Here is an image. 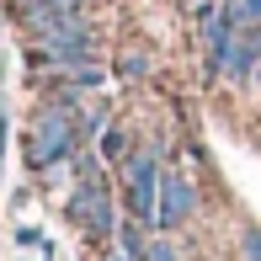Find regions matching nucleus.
Listing matches in <instances>:
<instances>
[{
  "label": "nucleus",
  "instance_id": "nucleus-10",
  "mask_svg": "<svg viewBox=\"0 0 261 261\" xmlns=\"http://www.w3.org/2000/svg\"><path fill=\"white\" fill-rule=\"evenodd\" d=\"M149 261H181V256H176V245L165 240V234H155V240H149Z\"/></svg>",
  "mask_w": 261,
  "mask_h": 261
},
{
  "label": "nucleus",
  "instance_id": "nucleus-9",
  "mask_svg": "<svg viewBox=\"0 0 261 261\" xmlns=\"http://www.w3.org/2000/svg\"><path fill=\"white\" fill-rule=\"evenodd\" d=\"M234 16H240V27H261V0H240Z\"/></svg>",
  "mask_w": 261,
  "mask_h": 261
},
{
  "label": "nucleus",
  "instance_id": "nucleus-12",
  "mask_svg": "<svg viewBox=\"0 0 261 261\" xmlns=\"http://www.w3.org/2000/svg\"><path fill=\"white\" fill-rule=\"evenodd\" d=\"M16 6H21V0H16ZM43 6H64V11H80L86 0H43Z\"/></svg>",
  "mask_w": 261,
  "mask_h": 261
},
{
  "label": "nucleus",
  "instance_id": "nucleus-11",
  "mask_svg": "<svg viewBox=\"0 0 261 261\" xmlns=\"http://www.w3.org/2000/svg\"><path fill=\"white\" fill-rule=\"evenodd\" d=\"M245 261H261V234L245 229Z\"/></svg>",
  "mask_w": 261,
  "mask_h": 261
},
{
  "label": "nucleus",
  "instance_id": "nucleus-3",
  "mask_svg": "<svg viewBox=\"0 0 261 261\" xmlns=\"http://www.w3.org/2000/svg\"><path fill=\"white\" fill-rule=\"evenodd\" d=\"M117 176H123V203H128V219L149 224L155 229V213H160V176L165 165L155 149H134L123 165H117Z\"/></svg>",
  "mask_w": 261,
  "mask_h": 261
},
{
  "label": "nucleus",
  "instance_id": "nucleus-13",
  "mask_svg": "<svg viewBox=\"0 0 261 261\" xmlns=\"http://www.w3.org/2000/svg\"><path fill=\"white\" fill-rule=\"evenodd\" d=\"M0 149H6V117H0Z\"/></svg>",
  "mask_w": 261,
  "mask_h": 261
},
{
  "label": "nucleus",
  "instance_id": "nucleus-4",
  "mask_svg": "<svg viewBox=\"0 0 261 261\" xmlns=\"http://www.w3.org/2000/svg\"><path fill=\"white\" fill-rule=\"evenodd\" d=\"M197 213V187H192V176H181V171H165L160 176V213H155V234H176L187 219Z\"/></svg>",
  "mask_w": 261,
  "mask_h": 261
},
{
  "label": "nucleus",
  "instance_id": "nucleus-8",
  "mask_svg": "<svg viewBox=\"0 0 261 261\" xmlns=\"http://www.w3.org/2000/svg\"><path fill=\"white\" fill-rule=\"evenodd\" d=\"M117 75H123V80H144L149 75V59L144 54H123V59H117Z\"/></svg>",
  "mask_w": 261,
  "mask_h": 261
},
{
  "label": "nucleus",
  "instance_id": "nucleus-6",
  "mask_svg": "<svg viewBox=\"0 0 261 261\" xmlns=\"http://www.w3.org/2000/svg\"><path fill=\"white\" fill-rule=\"evenodd\" d=\"M117 251L128 261H149V224H139V219L117 224Z\"/></svg>",
  "mask_w": 261,
  "mask_h": 261
},
{
  "label": "nucleus",
  "instance_id": "nucleus-5",
  "mask_svg": "<svg viewBox=\"0 0 261 261\" xmlns=\"http://www.w3.org/2000/svg\"><path fill=\"white\" fill-rule=\"evenodd\" d=\"M256 75H261V27H240V38L229 48V64H224V80L229 86H251Z\"/></svg>",
  "mask_w": 261,
  "mask_h": 261
},
{
  "label": "nucleus",
  "instance_id": "nucleus-15",
  "mask_svg": "<svg viewBox=\"0 0 261 261\" xmlns=\"http://www.w3.org/2000/svg\"><path fill=\"white\" fill-rule=\"evenodd\" d=\"M256 80H261V75H256Z\"/></svg>",
  "mask_w": 261,
  "mask_h": 261
},
{
  "label": "nucleus",
  "instance_id": "nucleus-14",
  "mask_svg": "<svg viewBox=\"0 0 261 261\" xmlns=\"http://www.w3.org/2000/svg\"><path fill=\"white\" fill-rule=\"evenodd\" d=\"M107 261H128V256H123V251H112V256H107Z\"/></svg>",
  "mask_w": 261,
  "mask_h": 261
},
{
  "label": "nucleus",
  "instance_id": "nucleus-2",
  "mask_svg": "<svg viewBox=\"0 0 261 261\" xmlns=\"http://www.w3.org/2000/svg\"><path fill=\"white\" fill-rule=\"evenodd\" d=\"M75 192H69V224L91 234V240H117V208H112V187L101 176V155H75Z\"/></svg>",
  "mask_w": 261,
  "mask_h": 261
},
{
  "label": "nucleus",
  "instance_id": "nucleus-7",
  "mask_svg": "<svg viewBox=\"0 0 261 261\" xmlns=\"http://www.w3.org/2000/svg\"><path fill=\"white\" fill-rule=\"evenodd\" d=\"M96 155H101V160H112V165H123L128 155H134V149H128V134L107 123V128H101V139H96Z\"/></svg>",
  "mask_w": 261,
  "mask_h": 261
},
{
  "label": "nucleus",
  "instance_id": "nucleus-1",
  "mask_svg": "<svg viewBox=\"0 0 261 261\" xmlns=\"http://www.w3.org/2000/svg\"><path fill=\"white\" fill-rule=\"evenodd\" d=\"M80 155V96H59L38 112L27 134V165L32 171H54V165Z\"/></svg>",
  "mask_w": 261,
  "mask_h": 261
}]
</instances>
